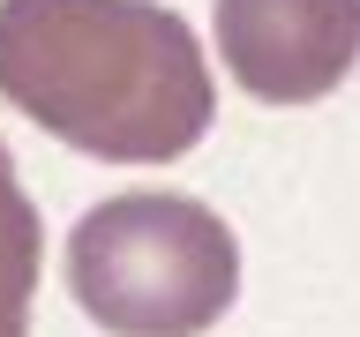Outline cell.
I'll list each match as a JSON object with an SVG mask.
<instances>
[{"label":"cell","mask_w":360,"mask_h":337,"mask_svg":"<svg viewBox=\"0 0 360 337\" xmlns=\"http://www.w3.org/2000/svg\"><path fill=\"white\" fill-rule=\"evenodd\" d=\"M0 98L105 165L188 157L218 105L195 30L158 0H0Z\"/></svg>","instance_id":"obj_1"},{"label":"cell","mask_w":360,"mask_h":337,"mask_svg":"<svg viewBox=\"0 0 360 337\" xmlns=\"http://www.w3.org/2000/svg\"><path fill=\"white\" fill-rule=\"evenodd\" d=\"M68 292L105 337H202L240 292V240L195 195H105L68 232Z\"/></svg>","instance_id":"obj_2"},{"label":"cell","mask_w":360,"mask_h":337,"mask_svg":"<svg viewBox=\"0 0 360 337\" xmlns=\"http://www.w3.org/2000/svg\"><path fill=\"white\" fill-rule=\"evenodd\" d=\"M225 75L263 105H315L360 60V0H218Z\"/></svg>","instance_id":"obj_3"},{"label":"cell","mask_w":360,"mask_h":337,"mask_svg":"<svg viewBox=\"0 0 360 337\" xmlns=\"http://www.w3.org/2000/svg\"><path fill=\"white\" fill-rule=\"evenodd\" d=\"M45 270V225L0 150V337H30V292Z\"/></svg>","instance_id":"obj_4"},{"label":"cell","mask_w":360,"mask_h":337,"mask_svg":"<svg viewBox=\"0 0 360 337\" xmlns=\"http://www.w3.org/2000/svg\"><path fill=\"white\" fill-rule=\"evenodd\" d=\"M0 150H8V143H0Z\"/></svg>","instance_id":"obj_5"}]
</instances>
